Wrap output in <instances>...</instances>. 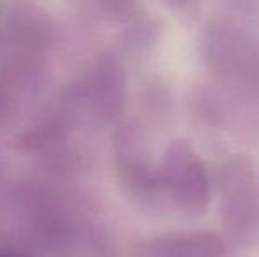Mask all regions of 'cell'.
Returning a JSON list of instances; mask_svg holds the SVG:
<instances>
[{
	"label": "cell",
	"instance_id": "3957f363",
	"mask_svg": "<svg viewBox=\"0 0 259 257\" xmlns=\"http://www.w3.org/2000/svg\"><path fill=\"white\" fill-rule=\"evenodd\" d=\"M206 62L222 74L254 78L257 74L259 55L245 34L233 27L219 25L210 28L205 39Z\"/></svg>",
	"mask_w": 259,
	"mask_h": 257
},
{
	"label": "cell",
	"instance_id": "277c9868",
	"mask_svg": "<svg viewBox=\"0 0 259 257\" xmlns=\"http://www.w3.org/2000/svg\"><path fill=\"white\" fill-rule=\"evenodd\" d=\"M160 257H226V243L210 231L177 234L162 240Z\"/></svg>",
	"mask_w": 259,
	"mask_h": 257
},
{
	"label": "cell",
	"instance_id": "6da1fadb",
	"mask_svg": "<svg viewBox=\"0 0 259 257\" xmlns=\"http://www.w3.org/2000/svg\"><path fill=\"white\" fill-rule=\"evenodd\" d=\"M219 210L226 231L238 241L259 238V175L245 155H231L219 168Z\"/></svg>",
	"mask_w": 259,
	"mask_h": 257
},
{
	"label": "cell",
	"instance_id": "7a4b0ae2",
	"mask_svg": "<svg viewBox=\"0 0 259 257\" xmlns=\"http://www.w3.org/2000/svg\"><path fill=\"white\" fill-rule=\"evenodd\" d=\"M164 180L173 201L185 213H201L210 201L206 168L187 141H175L167 150Z\"/></svg>",
	"mask_w": 259,
	"mask_h": 257
}]
</instances>
